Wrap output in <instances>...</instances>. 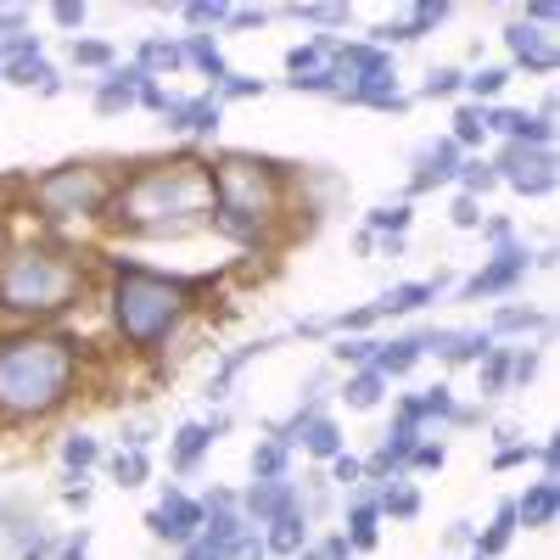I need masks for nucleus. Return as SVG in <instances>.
I'll return each mask as SVG.
<instances>
[{
  "label": "nucleus",
  "instance_id": "4468645a",
  "mask_svg": "<svg viewBox=\"0 0 560 560\" xmlns=\"http://www.w3.org/2000/svg\"><path fill=\"white\" fill-rule=\"evenodd\" d=\"M448 292V269H438V275H427V280H398V287H387L376 303V319H404V314H420L427 303H438Z\"/></svg>",
  "mask_w": 560,
  "mask_h": 560
},
{
  "label": "nucleus",
  "instance_id": "cd10ccee",
  "mask_svg": "<svg viewBox=\"0 0 560 560\" xmlns=\"http://www.w3.org/2000/svg\"><path fill=\"white\" fill-rule=\"evenodd\" d=\"M409 224H415V208L398 197V202H376V208H370L359 230H370V236H409Z\"/></svg>",
  "mask_w": 560,
  "mask_h": 560
},
{
  "label": "nucleus",
  "instance_id": "49530a36",
  "mask_svg": "<svg viewBox=\"0 0 560 560\" xmlns=\"http://www.w3.org/2000/svg\"><path fill=\"white\" fill-rule=\"evenodd\" d=\"M443 544H448V549H477V533H471V522H454Z\"/></svg>",
  "mask_w": 560,
  "mask_h": 560
},
{
  "label": "nucleus",
  "instance_id": "c85d7f7f",
  "mask_svg": "<svg viewBox=\"0 0 560 560\" xmlns=\"http://www.w3.org/2000/svg\"><path fill=\"white\" fill-rule=\"evenodd\" d=\"M454 191L459 197H488V191H499V174H493V158H465L459 163V174H454Z\"/></svg>",
  "mask_w": 560,
  "mask_h": 560
},
{
  "label": "nucleus",
  "instance_id": "ea45409f",
  "mask_svg": "<svg viewBox=\"0 0 560 560\" xmlns=\"http://www.w3.org/2000/svg\"><path fill=\"white\" fill-rule=\"evenodd\" d=\"M84 18H90L84 0H57V7H51V23H57L62 34H79V28H84Z\"/></svg>",
  "mask_w": 560,
  "mask_h": 560
},
{
  "label": "nucleus",
  "instance_id": "2eb2a0df",
  "mask_svg": "<svg viewBox=\"0 0 560 560\" xmlns=\"http://www.w3.org/2000/svg\"><path fill=\"white\" fill-rule=\"evenodd\" d=\"M482 331L493 337V342H504V337H555V314L549 308H538V303H499L493 314H488V325H482Z\"/></svg>",
  "mask_w": 560,
  "mask_h": 560
},
{
  "label": "nucleus",
  "instance_id": "09e8293b",
  "mask_svg": "<svg viewBox=\"0 0 560 560\" xmlns=\"http://www.w3.org/2000/svg\"><path fill=\"white\" fill-rule=\"evenodd\" d=\"M353 253H359V258H376V236H370V230H359V236H353Z\"/></svg>",
  "mask_w": 560,
  "mask_h": 560
},
{
  "label": "nucleus",
  "instance_id": "423d86ee",
  "mask_svg": "<svg viewBox=\"0 0 560 560\" xmlns=\"http://www.w3.org/2000/svg\"><path fill=\"white\" fill-rule=\"evenodd\" d=\"M113 191H118V163L68 158V163H51V168L28 174V185H23V213H34L45 230L102 224Z\"/></svg>",
  "mask_w": 560,
  "mask_h": 560
},
{
  "label": "nucleus",
  "instance_id": "c9c22d12",
  "mask_svg": "<svg viewBox=\"0 0 560 560\" xmlns=\"http://www.w3.org/2000/svg\"><path fill=\"white\" fill-rule=\"evenodd\" d=\"M179 18L191 23V34H213V28L230 23V7L224 0H191V7H179Z\"/></svg>",
  "mask_w": 560,
  "mask_h": 560
},
{
  "label": "nucleus",
  "instance_id": "f257e3e1",
  "mask_svg": "<svg viewBox=\"0 0 560 560\" xmlns=\"http://www.w3.org/2000/svg\"><path fill=\"white\" fill-rule=\"evenodd\" d=\"M224 280H230L224 269L219 275H174V269L140 264V258H102V308L113 325V342L129 359H163L208 314Z\"/></svg>",
  "mask_w": 560,
  "mask_h": 560
},
{
  "label": "nucleus",
  "instance_id": "a878e982",
  "mask_svg": "<svg viewBox=\"0 0 560 560\" xmlns=\"http://www.w3.org/2000/svg\"><path fill=\"white\" fill-rule=\"evenodd\" d=\"M68 62L84 68V73H113V68H118V45H113V39L73 34V39H68Z\"/></svg>",
  "mask_w": 560,
  "mask_h": 560
},
{
  "label": "nucleus",
  "instance_id": "f03ea898",
  "mask_svg": "<svg viewBox=\"0 0 560 560\" xmlns=\"http://www.w3.org/2000/svg\"><path fill=\"white\" fill-rule=\"evenodd\" d=\"M213 219V174L197 147L168 158L118 163V191L102 213L107 236L118 242H179Z\"/></svg>",
  "mask_w": 560,
  "mask_h": 560
},
{
  "label": "nucleus",
  "instance_id": "4be33fe9",
  "mask_svg": "<svg viewBox=\"0 0 560 560\" xmlns=\"http://www.w3.org/2000/svg\"><path fill=\"white\" fill-rule=\"evenodd\" d=\"M258 538H264V555H275V560H298V555L308 549V516H303V510H292V516L269 522Z\"/></svg>",
  "mask_w": 560,
  "mask_h": 560
},
{
  "label": "nucleus",
  "instance_id": "dca6fc26",
  "mask_svg": "<svg viewBox=\"0 0 560 560\" xmlns=\"http://www.w3.org/2000/svg\"><path fill=\"white\" fill-rule=\"evenodd\" d=\"M140 68H129V62H118L113 73H102L96 84H90V102H96V113L102 118H124V113H135V96H140Z\"/></svg>",
  "mask_w": 560,
  "mask_h": 560
},
{
  "label": "nucleus",
  "instance_id": "0eeeda50",
  "mask_svg": "<svg viewBox=\"0 0 560 560\" xmlns=\"http://www.w3.org/2000/svg\"><path fill=\"white\" fill-rule=\"evenodd\" d=\"M527 275H533V247L516 236L510 247H493V258H488L477 275H465L454 298H459V303H477V298L493 303V298H510V292H516Z\"/></svg>",
  "mask_w": 560,
  "mask_h": 560
},
{
  "label": "nucleus",
  "instance_id": "aec40b11",
  "mask_svg": "<svg viewBox=\"0 0 560 560\" xmlns=\"http://www.w3.org/2000/svg\"><path fill=\"white\" fill-rule=\"evenodd\" d=\"M0 84H18V90H34V96H62L68 79L51 57H28V62H12V68H0Z\"/></svg>",
  "mask_w": 560,
  "mask_h": 560
},
{
  "label": "nucleus",
  "instance_id": "f8f14e48",
  "mask_svg": "<svg viewBox=\"0 0 560 560\" xmlns=\"http://www.w3.org/2000/svg\"><path fill=\"white\" fill-rule=\"evenodd\" d=\"M224 432H230V415H224V409L208 415V420H185V427L168 438V465H174V477H191L197 465H202V454H208Z\"/></svg>",
  "mask_w": 560,
  "mask_h": 560
},
{
  "label": "nucleus",
  "instance_id": "1a4fd4ad",
  "mask_svg": "<svg viewBox=\"0 0 560 560\" xmlns=\"http://www.w3.org/2000/svg\"><path fill=\"white\" fill-rule=\"evenodd\" d=\"M504 51H510V73H533V79H555L560 68V39L555 28H538V23H522V18H510L504 23Z\"/></svg>",
  "mask_w": 560,
  "mask_h": 560
},
{
  "label": "nucleus",
  "instance_id": "39448f33",
  "mask_svg": "<svg viewBox=\"0 0 560 560\" xmlns=\"http://www.w3.org/2000/svg\"><path fill=\"white\" fill-rule=\"evenodd\" d=\"M213 174V208L219 213H242L253 224L287 230V236H308V224L292 213V174L298 163H280L264 152H213L208 158Z\"/></svg>",
  "mask_w": 560,
  "mask_h": 560
},
{
  "label": "nucleus",
  "instance_id": "7ed1b4c3",
  "mask_svg": "<svg viewBox=\"0 0 560 560\" xmlns=\"http://www.w3.org/2000/svg\"><path fill=\"white\" fill-rule=\"evenodd\" d=\"M84 337L68 325H7L0 331V432H23L57 420L84 393Z\"/></svg>",
  "mask_w": 560,
  "mask_h": 560
},
{
  "label": "nucleus",
  "instance_id": "a211bd4d",
  "mask_svg": "<svg viewBox=\"0 0 560 560\" xmlns=\"http://www.w3.org/2000/svg\"><path fill=\"white\" fill-rule=\"evenodd\" d=\"M510 504H516V527L544 533V527H555V516H560V482H555V477L527 482V493H522V499H510Z\"/></svg>",
  "mask_w": 560,
  "mask_h": 560
},
{
  "label": "nucleus",
  "instance_id": "a18cd8bd",
  "mask_svg": "<svg viewBox=\"0 0 560 560\" xmlns=\"http://www.w3.org/2000/svg\"><path fill=\"white\" fill-rule=\"evenodd\" d=\"M62 504H68V510H90V488H84V477H68V488H62Z\"/></svg>",
  "mask_w": 560,
  "mask_h": 560
},
{
  "label": "nucleus",
  "instance_id": "c03bdc74",
  "mask_svg": "<svg viewBox=\"0 0 560 560\" xmlns=\"http://www.w3.org/2000/svg\"><path fill=\"white\" fill-rule=\"evenodd\" d=\"M57 560H90V527L68 533V538L57 544Z\"/></svg>",
  "mask_w": 560,
  "mask_h": 560
},
{
  "label": "nucleus",
  "instance_id": "a19ab883",
  "mask_svg": "<svg viewBox=\"0 0 560 560\" xmlns=\"http://www.w3.org/2000/svg\"><path fill=\"white\" fill-rule=\"evenodd\" d=\"M482 242H488V247H510V242H516V224H510L504 213H488V219H482Z\"/></svg>",
  "mask_w": 560,
  "mask_h": 560
},
{
  "label": "nucleus",
  "instance_id": "6e6552de",
  "mask_svg": "<svg viewBox=\"0 0 560 560\" xmlns=\"http://www.w3.org/2000/svg\"><path fill=\"white\" fill-rule=\"evenodd\" d=\"M493 174L516 197H549L555 179H560V163H555V147H499Z\"/></svg>",
  "mask_w": 560,
  "mask_h": 560
},
{
  "label": "nucleus",
  "instance_id": "b1692460",
  "mask_svg": "<svg viewBox=\"0 0 560 560\" xmlns=\"http://www.w3.org/2000/svg\"><path fill=\"white\" fill-rule=\"evenodd\" d=\"M387 387H393V382H387V376H376V370L364 364V370H348V376H342L337 398H342L348 409H359V415H364V409H376V404L387 398Z\"/></svg>",
  "mask_w": 560,
  "mask_h": 560
},
{
  "label": "nucleus",
  "instance_id": "20e7f679",
  "mask_svg": "<svg viewBox=\"0 0 560 560\" xmlns=\"http://www.w3.org/2000/svg\"><path fill=\"white\" fill-rule=\"evenodd\" d=\"M96 253H79L57 230L18 242L12 258L0 264V319L7 325H62L68 314L84 308L96 292Z\"/></svg>",
  "mask_w": 560,
  "mask_h": 560
},
{
  "label": "nucleus",
  "instance_id": "9d476101",
  "mask_svg": "<svg viewBox=\"0 0 560 560\" xmlns=\"http://www.w3.org/2000/svg\"><path fill=\"white\" fill-rule=\"evenodd\" d=\"M202 499H191L179 482H163V493H158V504L147 510V533L158 538V544H174V549H185L197 533H202Z\"/></svg>",
  "mask_w": 560,
  "mask_h": 560
},
{
  "label": "nucleus",
  "instance_id": "58836bf2",
  "mask_svg": "<svg viewBox=\"0 0 560 560\" xmlns=\"http://www.w3.org/2000/svg\"><path fill=\"white\" fill-rule=\"evenodd\" d=\"M443 459H448V448H443V443L420 438V443H415V454H409V471H443Z\"/></svg>",
  "mask_w": 560,
  "mask_h": 560
},
{
  "label": "nucleus",
  "instance_id": "e433bc0d",
  "mask_svg": "<svg viewBox=\"0 0 560 560\" xmlns=\"http://www.w3.org/2000/svg\"><path fill=\"white\" fill-rule=\"evenodd\" d=\"M325 482L331 488H342V493H353V488H364V465H359V454H337V459H325Z\"/></svg>",
  "mask_w": 560,
  "mask_h": 560
},
{
  "label": "nucleus",
  "instance_id": "9b49d317",
  "mask_svg": "<svg viewBox=\"0 0 560 560\" xmlns=\"http://www.w3.org/2000/svg\"><path fill=\"white\" fill-rule=\"evenodd\" d=\"M459 163H465V152L454 147L448 135L420 140V147H415V174H409V185H404V202H409V197H420V191H438V185H454Z\"/></svg>",
  "mask_w": 560,
  "mask_h": 560
},
{
  "label": "nucleus",
  "instance_id": "4c0bfd02",
  "mask_svg": "<svg viewBox=\"0 0 560 560\" xmlns=\"http://www.w3.org/2000/svg\"><path fill=\"white\" fill-rule=\"evenodd\" d=\"M482 219H488V213H482L477 197H459V191H454V202H448V224H454V230H482Z\"/></svg>",
  "mask_w": 560,
  "mask_h": 560
},
{
  "label": "nucleus",
  "instance_id": "6ab92c4d",
  "mask_svg": "<svg viewBox=\"0 0 560 560\" xmlns=\"http://www.w3.org/2000/svg\"><path fill=\"white\" fill-rule=\"evenodd\" d=\"M129 68H140V73H147V79H168V73H185V45L179 39H163V34H147V39H140L135 45V62Z\"/></svg>",
  "mask_w": 560,
  "mask_h": 560
},
{
  "label": "nucleus",
  "instance_id": "2f4dec72",
  "mask_svg": "<svg viewBox=\"0 0 560 560\" xmlns=\"http://www.w3.org/2000/svg\"><path fill=\"white\" fill-rule=\"evenodd\" d=\"M107 471L118 488H140V482H152V454H140V448H118L107 459Z\"/></svg>",
  "mask_w": 560,
  "mask_h": 560
},
{
  "label": "nucleus",
  "instance_id": "5701e85b",
  "mask_svg": "<svg viewBox=\"0 0 560 560\" xmlns=\"http://www.w3.org/2000/svg\"><path fill=\"white\" fill-rule=\"evenodd\" d=\"M179 45H185V68H197L202 79H213V84H219V79L230 73V62H224V45H219V34H185ZM213 84H208V90H213Z\"/></svg>",
  "mask_w": 560,
  "mask_h": 560
},
{
  "label": "nucleus",
  "instance_id": "412c9836",
  "mask_svg": "<svg viewBox=\"0 0 560 560\" xmlns=\"http://www.w3.org/2000/svg\"><path fill=\"white\" fill-rule=\"evenodd\" d=\"M510 73L504 62H477V68H465V84H459V96L471 102V107H499V96L510 90Z\"/></svg>",
  "mask_w": 560,
  "mask_h": 560
},
{
  "label": "nucleus",
  "instance_id": "37998d69",
  "mask_svg": "<svg viewBox=\"0 0 560 560\" xmlns=\"http://www.w3.org/2000/svg\"><path fill=\"white\" fill-rule=\"evenodd\" d=\"M522 23L555 28V23H560V7H555V0H527V7H522Z\"/></svg>",
  "mask_w": 560,
  "mask_h": 560
},
{
  "label": "nucleus",
  "instance_id": "79ce46f5",
  "mask_svg": "<svg viewBox=\"0 0 560 560\" xmlns=\"http://www.w3.org/2000/svg\"><path fill=\"white\" fill-rule=\"evenodd\" d=\"M269 23V12L264 7H230V23H224V34H242V28H264Z\"/></svg>",
  "mask_w": 560,
  "mask_h": 560
},
{
  "label": "nucleus",
  "instance_id": "7c9ffc66",
  "mask_svg": "<svg viewBox=\"0 0 560 560\" xmlns=\"http://www.w3.org/2000/svg\"><path fill=\"white\" fill-rule=\"evenodd\" d=\"M459 84H465V68L443 62V68H432L427 79H420V90H415L409 102H454V96H459Z\"/></svg>",
  "mask_w": 560,
  "mask_h": 560
},
{
  "label": "nucleus",
  "instance_id": "f3484780",
  "mask_svg": "<svg viewBox=\"0 0 560 560\" xmlns=\"http://www.w3.org/2000/svg\"><path fill=\"white\" fill-rule=\"evenodd\" d=\"M420 359H427V331H404V337H393V342H376V359H370V370H376V376H387V382H404Z\"/></svg>",
  "mask_w": 560,
  "mask_h": 560
},
{
  "label": "nucleus",
  "instance_id": "bb28decb",
  "mask_svg": "<svg viewBox=\"0 0 560 560\" xmlns=\"http://www.w3.org/2000/svg\"><path fill=\"white\" fill-rule=\"evenodd\" d=\"M57 459H62V471L68 477H84L90 465H102V438H90V432H68L57 443Z\"/></svg>",
  "mask_w": 560,
  "mask_h": 560
},
{
  "label": "nucleus",
  "instance_id": "8fccbe9b",
  "mask_svg": "<svg viewBox=\"0 0 560 560\" xmlns=\"http://www.w3.org/2000/svg\"><path fill=\"white\" fill-rule=\"evenodd\" d=\"M471 560H482V555H477V549H471Z\"/></svg>",
  "mask_w": 560,
  "mask_h": 560
},
{
  "label": "nucleus",
  "instance_id": "ddd939ff",
  "mask_svg": "<svg viewBox=\"0 0 560 560\" xmlns=\"http://www.w3.org/2000/svg\"><path fill=\"white\" fill-rule=\"evenodd\" d=\"M219 124H224V102L213 96V90L174 96L168 113H163V129H168V135H185V140H208V135H219Z\"/></svg>",
  "mask_w": 560,
  "mask_h": 560
},
{
  "label": "nucleus",
  "instance_id": "c756f323",
  "mask_svg": "<svg viewBox=\"0 0 560 560\" xmlns=\"http://www.w3.org/2000/svg\"><path fill=\"white\" fill-rule=\"evenodd\" d=\"M247 465H253V482H280V477H287V465H292V448L280 438H264Z\"/></svg>",
  "mask_w": 560,
  "mask_h": 560
},
{
  "label": "nucleus",
  "instance_id": "72a5a7b5",
  "mask_svg": "<svg viewBox=\"0 0 560 560\" xmlns=\"http://www.w3.org/2000/svg\"><path fill=\"white\" fill-rule=\"evenodd\" d=\"M477 393L482 398H499V393H510V348L499 342L482 364H477Z\"/></svg>",
  "mask_w": 560,
  "mask_h": 560
},
{
  "label": "nucleus",
  "instance_id": "f704fd0d",
  "mask_svg": "<svg viewBox=\"0 0 560 560\" xmlns=\"http://www.w3.org/2000/svg\"><path fill=\"white\" fill-rule=\"evenodd\" d=\"M264 90H269V79H253V73H236V68H230V73L213 84V96L230 107V102H258Z\"/></svg>",
  "mask_w": 560,
  "mask_h": 560
},
{
  "label": "nucleus",
  "instance_id": "de8ad7c7",
  "mask_svg": "<svg viewBox=\"0 0 560 560\" xmlns=\"http://www.w3.org/2000/svg\"><path fill=\"white\" fill-rule=\"evenodd\" d=\"M12 247H18V230H12V213L0 208V264L12 258Z\"/></svg>",
  "mask_w": 560,
  "mask_h": 560
},
{
  "label": "nucleus",
  "instance_id": "393cba45",
  "mask_svg": "<svg viewBox=\"0 0 560 560\" xmlns=\"http://www.w3.org/2000/svg\"><path fill=\"white\" fill-rule=\"evenodd\" d=\"M448 140L465 152V158H482V140H488V107H471V102H459L454 107V129Z\"/></svg>",
  "mask_w": 560,
  "mask_h": 560
},
{
  "label": "nucleus",
  "instance_id": "473e14b6",
  "mask_svg": "<svg viewBox=\"0 0 560 560\" xmlns=\"http://www.w3.org/2000/svg\"><path fill=\"white\" fill-rule=\"evenodd\" d=\"M376 504H382V516H393V522H415L420 516V488L415 482H387L376 493Z\"/></svg>",
  "mask_w": 560,
  "mask_h": 560
}]
</instances>
